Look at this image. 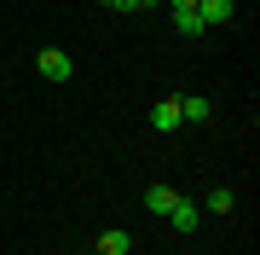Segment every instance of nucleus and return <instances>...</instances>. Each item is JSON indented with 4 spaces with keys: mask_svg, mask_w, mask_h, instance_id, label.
I'll list each match as a JSON object with an SVG mask.
<instances>
[{
    "mask_svg": "<svg viewBox=\"0 0 260 255\" xmlns=\"http://www.w3.org/2000/svg\"><path fill=\"white\" fill-rule=\"evenodd\" d=\"M168 226H174V232H197V226H203V209H197L191 197H174V209H168Z\"/></svg>",
    "mask_w": 260,
    "mask_h": 255,
    "instance_id": "f257e3e1",
    "label": "nucleus"
},
{
    "mask_svg": "<svg viewBox=\"0 0 260 255\" xmlns=\"http://www.w3.org/2000/svg\"><path fill=\"white\" fill-rule=\"evenodd\" d=\"M197 18H203L208 29L214 23H232L237 18V0H197Z\"/></svg>",
    "mask_w": 260,
    "mask_h": 255,
    "instance_id": "f03ea898",
    "label": "nucleus"
},
{
    "mask_svg": "<svg viewBox=\"0 0 260 255\" xmlns=\"http://www.w3.org/2000/svg\"><path fill=\"white\" fill-rule=\"evenodd\" d=\"M70 52H58V47H47V52H41V76H52V81H70Z\"/></svg>",
    "mask_w": 260,
    "mask_h": 255,
    "instance_id": "7ed1b4c3",
    "label": "nucleus"
},
{
    "mask_svg": "<svg viewBox=\"0 0 260 255\" xmlns=\"http://www.w3.org/2000/svg\"><path fill=\"white\" fill-rule=\"evenodd\" d=\"M150 128H162V133H174V128H185V122H179V99H162L156 110H150Z\"/></svg>",
    "mask_w": 260,
    "mask_h": 255,
    "instance_id": "20e7f679",
    "label": "nucleus"
},
{
    "mask_svg": "<svg viewBox=\"0 0 260 255\" xmlns=\"http://www.w3.org/2000/svg\"><path fill=\"white\" fill-rule=\"evenodd\" d=\"M174 197H179V191H168V186H150V191H145V209L168 220V209H174Z\"/></svg>",
    "mask_w": 260,
    "mask_h": 255,
    "instance_id": "39448f33",
    "label": "nucleus"
},
{
    "mask_svg": "<svg viewBox=\"0 0 260 255\" xmlns=\"http://www.w3.org/2000/svg\"><path fill=\"white\" fill-rule=\"evenodd\" d=\"M127 249H133V238L121 232V226H110V232L99 238V255H127Z\"/></svg>",
    "mask_w": 260,
    "mask_h": 255,
    "instance_id": "423d86ee",
    "label": "nucleus"
},
{
    "mask_svg": "<svg viewBox=\"0 0 260 255\" xmlns=\"http://www.w3.org/2000/svg\"><path fill=\"white\" fill-rule=\"evenodd\" d=\"M179 122H208V99H179Z\"/></svg>",
    "mask_w": 260,
    "mask_h": 255,
    "instance_id": "0eeeda50",
    "label": "nucleus"
},
{
    "mask_svg": "<svg viewBox=\"0 0 260 255\" xmlns=\"http://www.w3.org/2000/svg\"><path fill=\"white\" fill-rule=\"evenodd\" d=\"M174 29H179V35H203L208 23L197 18V6H191V12H174Z\"/></svg>",
    "mask_w": 260,
    "mask_h": 255,
    "instance_id": "6e6552de",
    "label": "nucleus"
},
{
    "mask_svg": "<svg viewBox=\"0 0 260 255\" xmlns=\"http://www.w3.org/2000/svg\"><path fill=\"white\" fill-rule=\"evenodd\" d=\"M208 209H214V215H232V209H237V191H208Z\"/></svg>",
    "mask_w": 260,
    "mask_h": 255,
    "instance_id": "1a4fd4ad",
    "label": "nucleus"
},
{
    "mask_svg": "<svg viewBox=\"0 0 260 255\" xmlns=\"http://www.w3.org/2000/svg\"><path fill=\"white\" fill-rule=\"evenodd\" d=\"M104 6H110V12H139L133 0H104Z\"/></svg>",
    "mask_w": 260,
    "mask_h": 255,
    "instance_id": "9d476101",
    "label": "nucleus"
},
{
    "mask_svg": "<svg viewBox=\"0 0 260 255\" xmlns=\"http://www.w3.org/2000/svg\"><path fill=\"white\" fill-rule=\"evenodd\" d=\"M168 6H174V12H191V6H197V0H168Z\"/></svg>",
    "mask_w": 260,
    "mask_h": 255,
    "instance_id": "9b49d317",
    "label": "nucleus"
},
{
    "mask_svg": "<svg viewBox=\"0 0 260 255\" xmlns=\"http://www.w3.org/2000/svg\"><path fill=\"white\" fill-rule=\"evenodd\" d=\"M133 6H156V0H133Z\"/></svg>",
    "mask_w": 260,
    "mask_h": 255,
    "instance_id": "f8f14e48",
    "label": "nucleus"
}]
</instances>
